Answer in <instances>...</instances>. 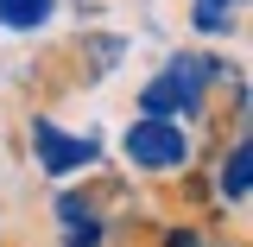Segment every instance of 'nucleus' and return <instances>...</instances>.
Instances as JSON below:
<instances>
[{
    "mask_svg": "<svg viewBox=\"0 0 253 247\" xmlns=\"http://www.w3.org/2000/svg\"><path fill=\"white\" fill-rule=\"evenodd\" d=\"M51 19V0H0V26L6 32H38Z\"/></svg>",
    "mask_w": 253,
    "mask_h": 247,
    "instance_id": "nucleus-4",
    "label": "nucleus"
},
{
    "mask_svg": "<svg viewBox=\"0 0 253 247\" xmlns=\"http://www.w3.org/2000/svg\"><path fill=\"white\" fill-rule=\"evenodd\" d=\"M126 158L139 171H177L190 158V133L177 121H165V114H146V121L126 127Z\"/></svg>",
    "mask_w": 253,
    "mask_h": 247,
    "instance_id": "nucleus-1",
    "label": "nucleus"
},
{
    "mask_svg": "<svg viewBox=\"0 0 253 247\" xmlns=\"http://www.w3.org/2000/svg\"><path fill=\"white\" fill-rule=\"evenodd\" d=\"M38 152H44V171H70V165H89L95 146L89 140H63L57 127H38Z\"/></svg>",
    "mask_w": 253,
    "mask_h": 247,
    "instance_id": "nucleus-3",
    "label": "nucleus"
},
{
    "mask_svg": "<svg viewBox=\"0 0 253 247\" xmlns=\"http://www.w3.org/2000/svg\"><path fill=\"white\" fill-rule=\"evenodd\" d=\"M196 83H203L196 63H171L158 83H146V114H171V108L190 114V108H196Z\"/></svg>",
    "mask_w": 253,
    "mask_h": 247,
    "instance_id": "nucleus-2",
    "label": "nucleus"
},
{
    "mask_svg": "<svg viewBox=\"0 0 253 247\" xmlns=\"http://www.w3.org/2000/svg\"><path fill=\"white\" fill-rule=\"evenodd\" d=\"M247 165H253V146L241 140V146L228 152V165H221V197H234V203L247 197Z\"/></svg>",
    "mask_w": 253,
    "mask_h": 247,
    "instance_id": "nucleus-5",
    "label": "nucleus"
},
{
    "mask_svg": "<svg viewBox=\"0 0 253 247\" xmlns=\"http://www.w3.org/2000/svg\"><path fill=\"white\" fill-rule=\"evenodd\" d=\"M101 235H95L89 209H76V203H63V247H95Z\"/></svg>",
    "mask_w": 253,
    "mask_h": 247,
    "instance_id": "nucleus-6",
    "label": "nucleus"
}]
</instances>
